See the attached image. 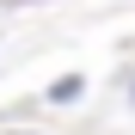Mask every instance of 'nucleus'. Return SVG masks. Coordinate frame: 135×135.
<instances>
[{"instance_id": "nucleus-1", "label": "nucleus", "mask_w": 135, "mask_h": 135, "mask_svg": "<svg viewBox=\"0 0 135 135\" xmlns=\"http://www.w3.org/2000/svg\"><path fill=\"white\" fill-rule=\"evenodd\" d=\"M80 92H86V80H80V74H61V80L49 86V104H68V98H80Z\"/></svg>"}]
</instances>
